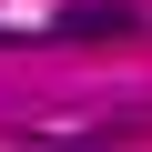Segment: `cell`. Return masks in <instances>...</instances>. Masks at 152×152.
Wrapping results in <instances>:
<instances>
[{
    "instance_id": "6da1fadb",
    "label": "cell",
    "mask_w": 152,
    "mask_h": 152,
    "mask_svg": "<svg viewBox=\"0 0 152 152\" xmlns=\"http://www.w3.org/2000/svg\"><path fill=\"white\" fill-rule=\"evenodd\" d=\"M122 31H142V10H122V0H81L51 20V41H122Z\"/></svg>"
}]
</instances>
